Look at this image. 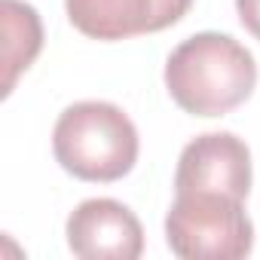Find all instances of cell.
<instances>
[{
  "mask_svg": "<svg viewBox=\"0 0 260 260\" xmlns=\"http://www.w3.org/2000/svg\"><path fill=\"white\" fill-rule=\"evenodd\" d=\"M257 86V61L236 37L202 31L178 43L166 61L172 101L193 116H223Z\"/></svg>",
  "mask_w": 260,
  "mask_h": 260,
  "instance_id": "obj_1",
  "label": "cell"
},
{
  "mask_svg": "<svg viewBox=\"0 0 260 260\" xmlns=\"http://www.w3.org/2000/svg\"><path fill=\"white\" fill-rule=\"evenodd\" d=\"M138 128L128 113L110 101H77L64 107L52 128L55 162L92 184L125 178L138 162Z\"/></svg>",
  "mask_w": 260,
  "mask_h": 260,
  "instance_id": "obj_2",
  "label": "cell"
},
{
  "mask_svg": "<svg viewBox=\"0 0 260 260\" xmlns=\"http://www.w3.org/2000/svg\"><path fill=\"white\" fill-rule=\"evenodd\" d=\"M166 239L184 260H242L254 248V223L226 193H175Z\"/></svg>",
  "mask_w": 260,
  "mask_h": 260,
  "instance_id": "obj_3",
  "label": "cell"
},
{
  "mask_svg": "<svg viewBox=\"0 0 260 260\" xmlns=\"http://www.w3.org/2000/svg\"><path fill=\"white\" fill-rule=\"evenodd\" d=\"M175 193H226L248 199L251 193V150L233 132L196 135L178 156Z\"/></svg>",
  "mask_w": 260,
  "mask_h": 260,
  "instance_id": "obj_4",
  "label": "cell"
},
{
  "mask_svg": "<svg viewBox=\"0 0 260 260\" xmlns=\"http://www.w3.org/2000/svg\"><path fill=\"white\" fill-rule=\"evenodd\" d=\"M193 0H64L71 25L92 40H128L178 25Z\"/></svg>",
  "mask_w": 260,
  "mask_h": 260,
  "instance_id": "obj_5",
  "label": "cell"
},
{
  "mask_svg": "<svg viewBox=\"0 0 260 260\" xmlns=\"http://www.w3.org/2000/svg\"><path fill=\"white\" fill-rule=\"evenodd\" d=\"M68 248L83 260H138L144 230L132 208L116 199H86L64 223Z\"/></svg>",
  "mask_w": 260,
  "mask_h": 260,
  "instance_id": "obj_6",
  "label": "cell"
},
{
  "mask_svg": "<svg viewBox=\"0 0 260 260\" xmlns=\"http://www.w3.org/2000/svg\"><path fill=\"white\" fill-rule=\"evenodd\" d=\"M4 10V98L16 89L22 71L34 64L43 49V25L40 16L25 0H0Z\"/></svg>",
  "mask_w": 260,
  "mask_h": 260,
  "instance_id": "obj_7",
  "label": "cell"
},
{
  "mask_svg": "<svg viewBox=\"0 0 260 260\" xmlns=\"http://www.w3.org/2000/svg\"><path fill=\"white\" fill-rule=\"evenodd\" d=\"M236 13L245 31L260 40V0H236Z\"/></svg>",
  "mask_w": 260,
  "mask_h": 260,
  "instance_id": "obj_8",
  "label": "cell"
}]
</instances>
